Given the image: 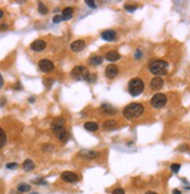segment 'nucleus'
I'll list each match as a JSON object with an SVG mask.
<instances>
[{"label":"nucleus","instance_id":"1","mask_svg":"<svg viewBox=\"0 0 190 194\" xmlns=\"http://www.w3.org/2000/svg\"><path fill=\"white\" fill-rule=\"evenodd\" d=\"M142 113H144V106L141 104H138V102L127 105L122 111L124 116L127 120L137 119L140 115H142Z\"/></svg>","mask_w":190,"mask_h":194},{"label":"nucleus","instance_id":"2","mask_svg":"<svg viewBox=\"0 0 190 194\" xmlns=\"http://www.w3.org/2000/svg\"><path fill=\"white\" fill-rule=\"evenodd\" d=\"M149 71L155 76H163L168 72V63L162 60H154L148 65Z\"/></svg>","mask_w":190,"mask_h":194},{"label":"nucleus","instance_id":"3","mask_svg":"<svg viewBox=\"0 0 190 194\" xmlns=\"http://www.w3.org/2000/svg\"><path fill=\"white\" fill-rule=\"evenodd\" d=\"M144 89H145V84L140 78H133V79L128 82V92L129 94L133 95V97H137L139 94H141Z\"/></svg>","mask_w":190,"mask_h":194},{"label":"nucleus","instance_id":"4","mask_svg":"<svg viewBox=\"0 0 190 194\" xmlns=\"http://www.w3.org/2000/svg\"><path fill=\"white\" fill-rule=\"evenodd\" d=\"M71 76H72L76 80H86V79H88V76H89V71H88V69L85 66L81 65V66H76L72 70Z\"/></svg>","mask_w":190,"mask_h":194},{"label":"nucleus","instance_id":"5","mask_svg":"<svg viewBox=\"0 0 190 194\" xmlns=\"http://www.w3.org/2000/svg\"><path fill=\"white\" fill-rule=\"evenodd\" d=\"M64 122H65V120L63 119V118H57V119H55L53 121V123H52V130L54 131V134L56 135V137H58L63 131H65Z\"/></svg>","mask_w":190,"mask_h":194},{"label":"nucleus","instance_id":"6","mask_svg":"<svg viewBox=\"0 0 190 194\" xmlns=\"http://www.w3.org/2000/svg\"><path fill=\"white\" fill-rule=\"evenodd\" d=\"M151 104L154 108H162L165 105L167 104V97L162 93H156L151 100Z\"/></svg>","mask_w":190,"mask_h":194},{"label":"nucleus","instance_id":"7","mask_svg":"<svg viewBox=\"0 0 190 194\" xmlns=\"http://www.w3.org/2000/svg\"><path fill=\"white\" fill-rule=\"evenodd\" d=\"M38 69L42 72L48 73V72H50V71L54 70V63L49 60H41L38 62Z\"/></svg>","mask_w":190,"mask_h":194},{"label":"nucleus","instance_id":"8","mask_svg":"<svg viewBox=\"0 0 190 194\" xmlns=\"http://www.w3.org/2000/svg\"><path fill=\"white\" fill-rule=\"evenodd\" d=\"M62 180L65 183H76L78 181V176L74 172L65 171L62 173Z\"/></svg>","mask_w":190,"mask_h":194},{"label":"nucleus","instance_id":"9","mask_svg":"<svg viewBox=\"0 0 190 194\" xmlns=\"http://www.w3.org/2000/svg\"><path fill=\"white\" fill-rule=\"evenodd\" d=\"M46 47L47 44L45 41H42V40H35L31 44V49L36 52H41L46 49Z\"/></svg>","mask_w":190,"mask_h":194},{"label":"nucleus","instance_id":"10","mask_svg":"<svg viewBox=\"0 0 190 194\" xmlns=\"http://www.w3.org/2000/svg\"><path fill=\"white\" fill-rule=\"evenodd\" d=\"M85 42L83 40H77V41H74L71 45H70V49L72 50L74 52H79L82 51L84 48H85Z\"/></svg>","mask_w":190,"mask_h":194},{"label":"nucleus","instance_id":"11","mask_svg":"<svg viewBox=\"0 0 190 194\" xmlns=\"http://www.w3.org/2000/svg\"><path fill=\"white\" fill-rule=\"evenodd\" d=\"M163 87V79L160 77H155L153 78L151 82V89L154 91H159Z\"/></svg>","mask_w":190,"mask_h":194},{"label":"nucleus","instance_id":"12","mask_svg":"<svg viewBox=\"0 0 190 194\" xmlns=\"http://www.w3.org/2000/svg\"><path fill=\"white\" fill-rule=\"evenodd\" d=\"M117 75H118V67L115 66V65H113V64L108 65V66L105 69V76H106L107 78L112 79V78H114Z\"/></svg>","mask_w":190,"mask_h":194},{"label":"nucleus","instance_id":"13","mask_svg":"<svg viewBox=\"0 0 190 194\" xmlns=\"http://www.w3.org/2000/svg\"><path fill=\"white\" fill-rule=\"evenodd\" d=\"M115 31L114 30H105V31H103V34H102V37L104 38L105 41H113L114 38H115Z\"/></svg>","mask_w":190,"mask_h":194},{"label":"nucleus","instance_id":"14","mask_svg":"<svg viewBox=\"0 0 190 194\" xmlns=\"http://www.w3.org/2000/svg\"><path fill=\"white\" fill-rule=\"evenodd\" d=\"M105 58H106L108 62H117V60H120V55L117 51H110L105 55Z\"/></svg>","mask_w":190,"mask_h":194},{"label":"nucleus","instance_id":"15","mask_svg":"<svg viewBox=\"0 0 190 194\" xmlns=\"http://www.w3.org/2000/svg\"><path fill=\"white\" fill-rule=\"evenodd\" d=\"M72 12H74V9L71 7H67L64 8L63 11H62V20H69V19H71L72 18Z\"/></svg>","mask_w":190,"mask_h":194},{"label":"nucleus","instance_id":"16","mask_svg":"<svg viewBox=\"0 0 190 194\" xmlns=\"http://www.w3.org/2000/svg\"><path fill=\"white\" fill-rule=\"evenodd\" d=\"M99 154L97 152V151H85V150H83V151H81L79 152V156L82 157H86V158H96V157L98 156Z\"/></svg>","mask_w":190,"mask_h":194},{"label":"nucleus","instance_id":"17","mask_svg":"<svg viewBox=\"0 0 190 194\" xmlns=\"http://www.w3.org/2000/svg\"><path fill=\"white\" fill-rule=\"evenodd\" d=\"M22 167L25 171H32V170L35 167V165H34V162H33L32 159H26V160L23 162Z\"/></svg>","mask_w":190,"mask_h":194},{"label":"nucleus","instance_id":"18","mask_svg":"<svg viewBox=\"0 0 190 194\" xmlns=\"http://www.w3.org/2000/svg\"><path fill=\"white\" fill-rule=\"evenodd\" d=\"M84 128L89 131H97L98 130V124L96 122H86L84 124Z\"/></svg>","mask_w":190,"mask_h":194},{"label":"nucleus","instance_id":"19","mask_svg":"<svg viewBox=\"0 0 190 194\" xmlns=\"http://www.w3.org/2000/svg\"><path fill=\"white\" fill-rule=\"evenodd\" d=\"M115 127H117V121H114V120H107L104 122V128L106 130H112Z\"/></svg>","mask_w":190,"mask_h":194},{"label":"nucleus","instance_id":"20","mask_svg":"<svg viewBox=\"0 0 190 194\" xmlns=\"http://www.w3.org/2000/svg\"><path fill=\"white\" fill-rule=\"evenodd\" d=\"M6 141H7V137H6V133L2 128H0V149H2L6 144Z\"/></svg>","mask_w":190,"mask_h":194},{"label":"nucleus","instance_id":"21","mask_svg":"<svg viewBox=\"0 0 190 194\" xmlns=\"http://www.w3.org/2000/svg\"><path fill=\"white\" fill-rule=\"evenodd\" d=\"M89 62L92 65H100L103 63V57H100V56H92L91 58L89 60Z\"/></svg>","mask_w":190,"mask_h":194},{"label":"nucleus","instance_id":"22","mask_svg":"<svg viewBox=\"0 0 190 194\" xmlns=\"http://www.w3.org/2000/svg\"><path fill=\"white\" fill-rule=\"evenodd\" d=\"M29 189H31V186H29V185H27V184H20V185L18 186V191H19L20 193L28 192Z\"/></svg>","mask_w":190,"mask_h":194},{"label":"nucleus","instance_id":"23","mask_svg":"<svg viewBox=\"0 0 190 194\" xmlns=\"http://www.w3.org/2000/svg\"><path fill=\"white\" fill-rule=\"evenodd\" d=\"M57 138H58V140H60L61 142H67L69 138H70V134H69L68 131L65 130V131H63V133H62V134L60 135V136H58Z\"/></svg>","mask_w":190,"mask_h":194},{"label":"nucleus","instance_id":"24","mask_svg":"<svg viewBox=\"0 0 190 194\" xmlns=\"http://www.w3.org/2000/svg\"><path fill=\"white\" fill-rule=\"evenodd\" d=\"M102 109L105 113H108V114H114V113L117 112L114 108H112V107L108 106V105H103V106H102Z\"/></svg>","mask_w":190,"mask_h":194},{"label":"nucleus","instance_id":"25","mask_svg":"<svg viewBox=\"0 0 190 194\" xmlns=\"http://www.w3.org/2000/svg\"><path fill=\"white\" fill-rule=\"evenodd\" d=\"M38 12H40L42 15H45L48 13V8H47V6L43 4V2H38Z\"/></svg>","mask_w":190,"mask_h":194},{"label":"nucleus","instance_id":"26","mask_svg":"<svg viewBox=\"0 0 190 194\" xmlns=\"http://www.w3.org/2000/svg\"><path fill=\"white\" fill-rule=\"evenodd\" d=\"M170 169H172V171L174 172V173H177V172L180 171V169H181V165L180 164H173L170 166Z\"/></svg>","mask_w":190,"mask_h":194},{"label":"nucleus","instance_id":"27","mask_svg":"<svg viewBox=\"0 0 190 194\" xmlns=\"http://www.w3.org/2000/svg\"><path fill=\"white\" fill-rule=\"evenodd\" d=\"M125 9L128 12H134L137 9V6H129V5H125Z\"/></svg>","mask_w":190,"mask_h":194},{"label":"nucleus","instance_id":"28","mask_svg":"<svg viewBox=\"0 0 190 194\" xmlns=\"http://www.w3.org/2000/svg\"><path fill=\"white\" fill-rule=\"evenodd\" d=\"M61 21H62V16H61V15H55V16H54L53 22L58 23V22H61Z\"/></svg>","mask_w":190,"mask_h":194},{"label":"nucleus","instance_id":"29","mask_svg":"<svg viewBox=\"0 0 190 194\" xmlns=\"http://www.w3.org/2000/svg\"><path fill=\"white\" fill-rule=\"evenodd\" d=\"M85 2L88 4V6H89V7L96 8V4H95V1H93V0H86Z\"/></svg>","mask_w":190,"mask_h":194},{"label":"nucleus","instance_id":"30","mask_svg":"<svg viewBox=\"0 0 190 194\" xmlns=\"http://www.w3.org/2000/svg\"><path fill=\"white\" fill-rule=\"evenodd\" d=\"M112 194H125V191L122 188H115V189H113Z\"/></svg>","mask_w":190,"mask_h":194},{"label":"nucleus","instance_id":"31","mask_svg":"<svg viewBox=\"0 0 190 194\" xmlns=\"http://www.w3.org/2000/svg\"><path fill=\"white\" fill-rule=\"evenodd\" d=\"M6 167L7 169H15V167H18V164L16 163H9V164L6 165Z\"/></svg>","mask_w":190,"mask_h":194},{"label":"nucleus","instance_id":"32","mask_svg":"<svg viewBox=\"0 0 190 194\" xmlns=\"http://www.w3.org/2000/svg\"><path fill=\"white\" fill-rule=\"evenodd\" d=\"M4 86V79H2V77H1V75H0V89Z\"/></svg>","mask_w":190,"mask_h":194},{"label":"nucleus","instance_id":"33","mask_svg":"<svg viewBox=\"0 0 190 194\" xmlns=\"http://www.w3.org/2000/svg\"><path fill=\"white\" fill-rule=\"evenodd\" d=\"M14 89H16V90H21V85H20V84H16L15 86H14Z\"/></svg>","mask_w":190,"mask_h":194},{"label":"nucleus","instance_id":"34","mask_svg":"<svg viewBox=\"0 0 190 194\" xmlns=\"http://www.w3.org/2000/svg\"><path fill=\"white\" fill-rule=\"evenodd\" d=\"M0 29H7V24H1V26H0Z\"/></svg>","mask_w":190,"mask_h":194},{"label":"nucleus","instance_id":"35","mask_svg":"<svg viewBox=\"0 0 190 194\" xmlns=\"http://www.w3.org/2000/svg\"><path fill=\"white\" fill-rule=\"evenodd\" d=\"M180 150H188V147H185V145L184 147H180Z\"/></svg>","mask_w":190,"mask_h":194},{"label":"nucleus","instance_id":"36","mask_svg":"<svg viewBox=\"0 0 190 194\" xmlns=\"http://www.w3.org/2000/svg\"><path fill=\"white\" fill-rule=\"evenodd\" d=\"M173 194H181V192H180V191H176V189H175L174 192H173Z\"/></svg>","mask_w":190,"mask_h":194},{"label":"nucleus","instance_id":"37","mask_svg":"<svg viewBox=\"0 0 190 194\" xmlns=\"http://www.w3.org/2000/svg\"><path fill=\"white\" fill-rule=\"evenodd\" d=\"M2 16H4V12H2V11H1V9H0V19H1V18H2Z\"/></svg>","mask_w":190,"mask_h":194},{"label":"nucleus","instance_id":"38","mask_svg":"<svg viewBox=\"0 0 190 194\" xmlns=\"http://www.w3.org/2000/svg\"><path fill=\"white\" fill-rule=\"evenodd\" d=\"M145 194H158V193H155V192H147V193H145Z\"/></svg>","mask_w":190,"mask_h":194},{"label":"nucleus","instance_id":"39","mask_svg":"<svg viewBox=\"0 0 190 194\" xmlns=\"http://www.w3.org/2000/svg\"><path fill=\"white\" fill-rule=\"evenodd\" d=\"M32 194H38V193H32Z\"/></svg>","mask_w":190,"mask_h":194}]
</instances>
